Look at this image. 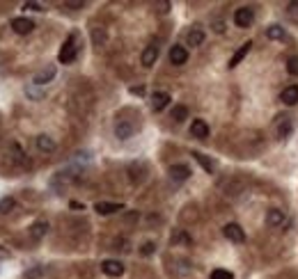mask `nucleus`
I'll list each match as a JSON object with an SVG mask.
<instances>
[{"instance_id":"nucleus-9","label":"nucleus","mask_w":298,"mask_h":279,"mask_svg":"<svg viewBox=\"0 0 298 279\" xmlns=\"http://www.w3.org/2000/svg\"><path fill=\"white\" fill-rule=\"evenodd\" d=\"M170 103V94L168 92H154L152 94V110L154 112H161V110H165Z\"/></svg>"},{"instance_id":"nucleus-3","label":"nucleus","mask_w":298,"mask_h":279,"mask_svg":"<svg viewBox=\"0 0 298 279\" xmlns=\"http://www.w3.org/2000/svg\"><path fill=\"white\" fill-rule=\"evenodd\" d=\"M222 233H225V238H227V241L236 243V245H241V243H245V231H243V229H241L236 222H230V224H225V227H222Z\"/></svg>"},{"instance_id":"nucleus-1","label":"nucleus","mask_w":298,"mask_h":279,"mask_svg":"<svg viewBox=\"0 0 298 279\" xmlns=\"http://www.w3.org/2000/svg\"><path fill=\"white\" fill-rule=\"evenodd\" d=\"M76 57H78V34H69L58 53V60L60 64H71Z\"/></svg>"},{"instance_id":"nucleus-28","label":"nucleus","mask_w":298,"mask_h":279,"mask_svg":"<svg viewBox=\"0 0 298 279\" xmlns=\"http://www.w3.org/2000/svg\"><path fill=\"white\" fill-rule=\"evenodd\" d=\"M287 71L291 73V76H298V57H291V60L287 62Z\"/></svg>"},{"instance_id":"nucleus-16","label":"nucleus","mask_w":298,"mask_h":279,"mask_svg":"<svg viewBox=\"0 0 298 279\" xmlns=\"http://www.w3.org/2000/svg\"><path fill=\"white\" fill-rule=\"evenodd\" d=\"M170 179H174V181H186V179H191V167L188 165H172L170 167Z\"/></svg>"},{"instance_id":"nucleus-32","label":"nucleus","mask_w":298,"mask_h":279,"mask_svg":"<svg viewBox=\"0 0 298 279\" xmlns=\"http://www.w3.org/2000/svg\"><path fill=\"white\" fill-rule=\"evenodd\" d=\"M156 7H159V12H163V14H165V12L170 10V3H159Z\"/></svg>"},{"instance_id":"nucleus-27","label":"nucleus","mask_w":298,"mask_h":279,"mask_svg":"<svg viewBox=\"0 0 298 279\" xmlns=\"http://www.w3.org/2000/svg\"><path fill=\"white\" fill-rule=\"evenodd\" d=\"M287 16L293 21H298V3H289L287 5Z\"/></svg>"},{"instance_id":"nucleus-33","label":"nucleus","mask_w":298,"mask_h":279,"mask_svg":"<svg viewBox=\"0 0 298 279\" xmlns=\"http://www.w3.org/2000/svg\"><path fill=\"white\" fill-rule=\"evenodd\" d=\"M131 94H138V96H142V94H144V87H131Z\"/></svg>"},{"instance_id":"nucleus-2","label":"nucleus","mask_w":298,"mask_h":279,"mask_svg":"<svg viewBox=\"0 0 298 279\" xmlns=\"http://www.w3.org/2000/svg\"><path fill=\"white\" fill-rule=\"evenodd\" d=\"M252 21H255V12L250 10V7H239V10L234 12V25L236 28H250Z\"/></svg>"},{"instance_id":"nucleus-8","label":"nucleus","mask_w":298,"mask_h":279,"mask_svg":"<svg viewBox=\"0 0 298 279\" xmlns=\"http://www.w3.org/2000/svg\"><path fill=\"white\" fill-rule=\"evenodd\" d=\"M133 133H135V126L131 122H126V119H120L115 124V135L120 140H129V137H133Z\"/></svg>"},{"instance_id":"nucleus-30","label":"nucleus","mask_w":298,"mask_h":279,"mask_svg":"<svg viewBox=\"0 0 298 279\" xmlns=\"http://www.w3.org/2000/svg\"><path fill=\"white\" fill-rule=\"evenodd\" d=\"M25 10H32V12H44V7L39 5V3H25Z\"/></svg>"},{"instance_id":"nucleus-35","label":"nucleus","mask_w":298,"mask_h":279,"mask_svg":"<svg viewBox=\"0 0 298 279\" xmlns=\"http://www.w3.org/2000/svg\"><path fill=\"white\" fill-rule=\"evenodd\" d=\"M222 30H225V23H222V21H216V32H222Z\"/></svg>"},{"instance_id":"nucleus-24","label":"nucleus","mask_w":298,"mask_h":279,"mask_svg":"<svg viewBox=\"0 0 298 279\" xmlns=\"http://www.w3.org/2000/svg\"><path fill=\"white\" fill-rule=\"evenodd\" d=\"M172 119L177 124L186 122V119H188V108H186V105H174V108H172Z\"/></svg>"},{"instance_id":"nucleus-5","label":"nucleus","mask_w":298,"mask_h":279,"mask_svg":"<svg viewBox=\"0 0 298 279\" xmlns=\"http://www.w3.org/2000/svg\"><path fill=\"white\" fill-rule=\"evenodd\" d=\"M159 60V46L156 44H149L147 48L142 51V55H140V62H142V66H154V62Z\"/></svg>"},{"instance_id":"nucleus-6","label":"nucleus","mask_w":298,"mask_h":279,"mask_svg":"<svg viewBox=\"0 0 298 279\" xmlns=\"http://www.w3.org/2000/svg\"><path fill=\"white\" fill-rule=\"evenodd\" d=\"M191 135L197 137V140H207V137H209V124L204 122V119H193Z\"/></svg>"},{"instance_id":"nucleus-15","label":"nucleus","mask_w":298,"mask_h":279,"mask_svg":"<svg viewBox=\"0 0 298 279\" xmlns=\"http://www.w3.org/2000/svg\"><path fill=\"white\" fill-rule=\"evenodd\" d=\"M266 224H269V227H282L284 213L280 208H269V211H266Z\"/></svg>"},{"instance_id":"nucleus-31","label":"nucleus","mask_w":298,"mask_h":279,"mask_svg":"<svg viewBox=\"0 0 298 279\" xmlns=\"http://www.w3.org/2000/svg\"><path fill=\"white\" fill-rule=\"evenodd\" d=\"M94 42H96V44L106 42V34H101V32H99V30H94Z\"/></svg>"},{"instance_id":"nucleus-20","label":"nucleus","mask_w":298,"mask_h":279,"mask_svg":"<svg viewBox=\"0 0 298 279\" xmlns=\"http://www.w3.org/2000/svg\"><path fill=\"white\" fill-rule=\"evenodd\" d=\"M37 149L44 153H53L55 151V140L48 135H39L37 137Z\"/></svg>"},{"instance_id":"nucleus-18","label":"nucleus","mask_w":298,"mask_h":279,"mask_svg":"<svg viewBox=\"0 0 298 279\" xmlns=\"http://www.w3.org/2000/svg\"><path fill=\"white\" fill-rule=\"evenodd\" d=\"M55 78V66H46V69H42V71L34 76V85H46V83H51Z\"/></svg>"},{"instance_id":"nucleus-23","label":"nucleus","mask_w":298,"mask_h":279,"mask_svg":"<svg viewBox=\"0 0 298 279\" xmlns=\"http://www.w3.org/2000/svg\"><path fill=\"white\" fill-rule=\"evenodd\" d=\"M191 156L195 158V161H197V163H200V165L204 167V172H209V174H213V161H209V158L204 156V153H200V151H193Z\"/></svg>"},{"instance_id":"nucleus-22","label":"nucleus","mask_w":298,"mask_h":279,"mask_svg":"<svg viewBox=\"0 0 298 279\" xmlns=\"http://www.w3.org/2000/svg\"><path fill=\"white\" fill-rule=\"evenodd\" d=\"M291 131H293V122H291V117H284L282 122H280V126H278V137H280V140H284V137L291 135Z\"/></svg>"},{"instance_id":"nucleus-21","label":"nucleus","mask_w":298,"mask_h":279,"mask_svg":"<svg viewBox=\"0 0 298 279\" xmlns=\"http://www.w3.org/2000/svg\"><path fill=\"white\" fill-rule=\"evenodd\" d=\"M46 231H48L46 222H34L32 227H30V238H32V241H42V238L46 236Z\"/></svg>"},{"instance_id":"nucleus-14","label":"nucleus","mask_w":298,"mask_h":279,"mask_svg":"<svg viewBox=\"0 0 298 279\" xmlns=\"http://www.w3.org/2000/svg\"><path fill=\"white\" fill-rule=\"evenodd\" d=\"M280 101L284 105H296L298 103V85H287L280 94Z\"/></svg>"},{"instance_id":"nucleus-4","label":"nucleus","mask_w":298,"mask_h":279,"mask_svg":"<svg viewBox=\"0 0 298 279\" xmlns=\"http://www.w3.org/2000/svg\"><path fill=\"white\" fill-rule=\"evenodd\" d=\"M101 270H103V274H108V277H122V274H124V265H122V261H115V259L103 261Z\"/></svg>"},{"instance_id":"nucleus-36","label":"nucleus","mask_w":298,"mask_h":279,"mask_svg":"<svg viewBox=\"0 0 298 279\" xmlns=\"http://www.w3.org/2000/svg\"><path fill=\"white\" fill-rule=\"evenodd\" d=\"M7 256V250H3V247H0V259H5Z\"/></svg>"},{"instance_id":"nucleus-29","label":"nucleus","mask_w":298,"mask_h":279,"mask_svg":"<svg viewBox=\"0 0 298 279\" xmlns=\"http://www.w3.org/2000/svg\"><path fill=\"white\" fill-rule=\"evenodd\" d=\"M154 250H156V245H154V243H144V245H142V250H140V252H142L144 256H149V254H154Z\"/></svg>"},{"instance_id":"nucleus-19","label":"nucleus","mask_w":298,"mask_h":279,"mask_svg":"<svg viewBox=\"0 0 298 279\" xmlns=\"http://www.w3.org/2000/svg\"><path fill=\"white\" fill-rule=\"evenodd\" d=\"M266 37H269L271 42H282V39L287 37V30H284L282 25L273 23V25H269V28H266Z\"/></svg>"},{"instance_id":"nucleus-26","label":"nucleus","mask_w":298,"mask_h":279,"mask_svg":"<svg viewBox=\"0 0 298 279\" xmlns=\"http://www.w3.org/2000/svg\"><path fill=\"white\" fill-rule=\"evenodd\" d=\"M209 279H234V274L225 268H216L211 274H209Z\"/></svg>"},{"instance_id":"nucleus-34","label":"nucleus","mask_w":298,"mask_h":279,"mask_svg":"<svg viewBox=\"0 0 298 279\" xmlns=\"http://www.w3.org/2000/svg\"><path fill=\"white\" fill-rule=\"evenodd\" d=\"M64 5H67V7H73V10H78V7H83L85 3H64Z\"/></svg>"},{"instance_id":"nucleus-12","label":"nucleus","mask_w":298,"mask_h":279,"mask_svg":"<svg viewBox=\"0 0 298 279\" xmlns=\"http://www.w3.org/2000/svg\"><path fill=\"white\" fill-rule=\"evenodd\" d=\"M243 190H245V183H243V181H239V179L222 183V192H225L227 197H239V194L243 192Z\"/></svg>"},{"instance_id":"nucleus-10","label":"nucleus","mask_w":298,"mask_h":279,"mask_svg":"<svg viewBox=\"0 0 298 279\" xmlns=\"http://www.w3.org/2000/svg\"><path fill=\"white\" fill-rule=\"evenodd\" d=\"M122 204H115V202H96L94 204V211L99 215H113V213H117V211H122Z\"/></svg>"},{"instance_id":"nucleus-13","label":"nucleus","mask_w":298,"mask_h":279,"mask_svg":"<svg viewBox=\"0 0 298 279\" xmlns=\"http://www.w3.org/2000/svg\"><path fill=\"white\" fill-rule=\"evenodd\" d=\"M250 48H252V42H245V44H241L239 46V51L232 55V60H230V69H234V66H239L241 62L245 60V55L250 53Z\"/></svg>"},{"instance_id":"nucleus-11","label":"nucleus","mask_w":298,"mask_h":279,"mask_svg":"<svg viewBox=\"0 0 298 279\" xmlns=\"http://www.w3.org/2000/svg\"><path fill=\"white\" fill-rule=\"evenodd\" d=\"M32 28H34V23L30 19H25V16H19V19L12 21V30L16 34H28V32H32Z\"/></svg>"},{"instance_id":"nucleus-7","label":"nucleus","mask_w":298,"mask_h":279,"mask_svg":"<svg viewBox=\"0 0 298 279\" xmlns=\"http://www.w3.org/2000/svg\"><path fill=\"white\" fill-rule=\"evenodd\" d=\"M188 62V51L183 46H172L170 48V64H174V66H181V64H186Z\"/></svg>"},{"instance_id":"nucleus-17","label":"nucleus","mask_w":298,"mask_h":279,"mask_svg":"<svg viewBox=\"0 0 298 279\" xmlns=\"http://www.w3.org/2000/svg\"><path fill=\"white\" fill-rule=\"evenodd\" d=\"M186 42H188V46H202L204 44V30L202 28H191L188 30V34H186Z\"/></svg>"},{"instance_id":"nucleus-25","label":"nucleus","mask_w":298,"mask_h":279,"mask_svg":"<svg viewBox=\"0 0 298 279\" xmlns=\"http://www.w3.org/2000/svg\"><path fill=\"white\" fill-rule=\"evenodd\" d=\"M14 206H16L14 197H3V199H0V213H10Z\"/></svg>"}]
</instances>
